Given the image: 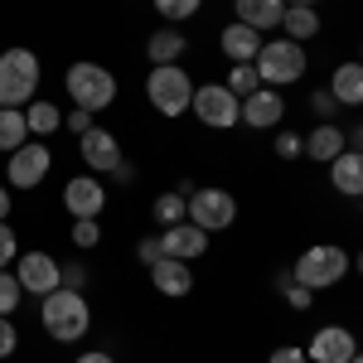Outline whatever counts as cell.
<instances>
[{
  "label": "cell",
  "instance_id": "cell-14",
  "mask_svg": "<svg viewBox=\"0 0 363 363\" xmlns=\"http://www.w3.org/2000/svg\"><path fill=\"white\" fill-rule=\"evenodd\" d=\"M160 247H165V257H179V262H199L203 252H208V233L203 228H194L189 218L184 223H174L160 233Z\"/></svg>",
  "mask_w": 363,
  "mask_h": 363
},
{
  "label": "cell",
  "instance_id": "cell-37",
  "mask_svg": "<svg viewBox=\"0 0 363 363\" xmlns=\"http://www.w3.org/2000/svg\"><path fill=\"white\" fill-rule=\"evenodd\" d=\"M140 262H145V267H155V262H160V257H165V247H160V238H140Z\"/></svg>",
  "mask_w": 363,
  "mask_h": 363
},
{
  "label": "cell",
  "instance_id": "cell-47",
  "mask_svg": "<svg viewBox=\"0 0 363 363\" xmlns=\"http://www.w3.org/2000/svg\"><path fill=\"white\" fill-rule=\"evenodd\" d=\"M359 203H363V199H359Z\"/></svg>",
  "mask_w": 363,
  "mask_h": 363
},
{
  "label": "cell",
  "instance_id": "cell-3",
  "mask_svg": "<svg viewBox=\"0 0 363 363\" xmlns=\"http://www.w3.org/2000/svg\"><path fill=\"white\" fill-rule=\"evenodd\" d=\"M39 92V58L29 49L0 54V107H29Z\"/></svg>",
  "mask_w": 363,
  "mask_h": 363
},
{
  "label": "cell",
  "instance_id": "cell-15",
  "mask_svg": "<svg viewBox=\"0 0 363 363\" xmlns=\"http://www.w3.org/2000/svg\"><path fill=\"white\" fill-rule=\"evenodd\" d=\"M281 116H286V102H281L277 87H257L252 97H242V121L257 126V131H272Z\"/></svg>",
  "mask_w": 363,
  "mask_h": 363
},
{
  "label": "cell",
  "instance_id": "cell-31",
  "mask_svg": "<svg viewBox=\"0 0 363 363\" xmlns=\"http://www.w3.org/2000/svg\"><path fill=\"white\" fill-rule=\"evenodd\" d=\"M277 155L281 160H301V155H306V140L296 136V131H281L277 136Z\"/></svg>",
  "mask_w": 363,
  "mask_h": 363
},
{
  "label": "cell",
  "instance_id": "cell-27",
  "mask_svg": "<svg viewBox=\"0 0 363 363\" xmlns=\"http://www.w3.org/2000/svg\"><path fill=\"white\" fill-rule=\"evenodd\" d=\"M223 87L238 97V102H242V97H252V92L262 87V78H257V68H252V63H233V73H228Z\"/></svg>",
  "mask_w": 363,
  "mask_h": 363
},
{
  "label": "cell",
  "instance_id": "cell-32",
  "mask_svg": "<svg viewBox=\"0 0 363 363\" xmlns=\"http://www.w3.org/2000/svg\"><path fill=\"white\" fill-rule=\"evenodd\" d=\"M15 349H20V330H15L10 315H0V359H10Z\"/></svg>",
  "mask_w": 363,
  "mask_h": 363
},
{
  "label": "cell",
  "instance_id": "cell-35",
  "mask_svg": "<svg viewBox=\"0 0 363 363\" xmlns=\"http://www.w3.org/2000/svg\"><path fill=\"white\" fill-rule=\"evenodd\" d=\"M83 281H87L83 267H63V262H58V286H68V291H83Z\"/></svg>",
  "mask_w": 363,
  "mask_h": 363
},
{
  "label": "cell",
  "instance_id": "cell-1",
  "mask_svg": "<svg viewBox=\"0 0 363 363\" xmlns=\"http://www.w3.org/2000/svg\"><path fill=\"white\" fill-rule=\"evenodd\" d=\"M39 325H44V335L58 339V344H78V339L92 330V310H87L83 291H68V286L49 291L44 306H39Z\"/></svg>",
  "mask_w": 363,
  "mask_h": 363
},
{
  "label": "cell",
  "instance_id": "cell-13",
  "mask_svg": "<svg viewBox=\"0 0 363 363\" xmlns=\"http://www.w3.org/2000/svg\"><path fill=\"white\" fill-rule=\"evenodd\" d=\"M78 155L87 160V169H92V174L121 165V145H116V136H112V131H102V126H92V131H83V136H78Z\"/></svg>",
  "mask_w": 363,
  "mask_h": 363
},
{
  "label": "cell",
  "instance_id": "cell-39",
  "mask_svg": "<svg viewBox=\"0 0 363 363\" xmlns=\"http://www.w3.org/2000/svg\"><path fill=\"white\" fill-rule=\"evenodd\" d=\"M267 363H310V359H306V349H296V344H286V349H277V354H272Z\"/></svg>",
  "mask_w": 363,
  "mask_h": 363
},
{
  "label": "cell",
  "instance_id": "cell-6",
  "mask_svg": "<svg viewBox=\"0 0 363 363\" xmlns=\"http://www.w3.org/2000/svg\"><path fill=\"white\" fill-rule=\"evenodd\" d=\"M349 272V252L335 247V242H320V247H306L301 252V262L291 267V277L310 286V291H325V286H339Z\"/></svg>",
  "mask_w": 363,
  "mask_h": 363
},
{
  "label": "cell",
  "instance_id": "cell-30",
  "mask_svg": "<svg viewBox=\"0 0 363 363\" xmlns=\"http://www.w3.org/2000/svg\"><path fill=\"white\" fill-rule=\"evenodd\" d=\"M97 242H102L97 218H73V247H97Z\"/></svg>",
  "mask_w": 363,
  "mask_h": 363
},
{
  "label": "cell",
  "instance_id": "cell-20",
  "mask_svg": "<svg viewBox=\"0 0 363 363\" xmlns=\"http://www.w3.org/2000/svg\"><path fill=\"white\" fill-rule=\"evenodd\" d=\"M344 150H349V136L339 131L335 121L315 126V131H310V140H306V155H310V160H320V165H330V160H339Z\"/></svg>",
  "mask_w": 363,
  "mask_h": 363
},
{
  "label": "cell",
  "instance_id": "cell-36",
  "mask_svg": "<svg viewBox=\"0 0 363 363\" xmlns=\"http://www.w3.org/2000/svg\"><path fill=\"white\" fill-rule=\"evenodd\" d=\"M63 126H68L73 136H83V131H92V112H83V107H73V112L63 116Z\"/></svg>",
  "mask_w": 363,
  "mask_h": 363
},
{
  "label": "cell",
  "instance_id": "cell-44",
  "mask_svg": "<svg viewBox=\"0 0 363 363\" xmlns=\"http://www.w3.org/2000/svg\"><path fill=\"white\" fill-rule=\"evenodd\" d=\"M354 267H359V272H363V252H359V257H354Z\"/></svg>",
  "mask_w": 363,
  "mask_h": 363
},
{
  "label": "cell",
  "instance_id": "cell-29",
  "mask_svg": "<svg viewBox=\"0 0 363 363\" xmlns=\"http://www.w3.org/2000/svg\"><path fill=\"white\" fill-rule=\"evenodd\" d=\"M199 5H203V0H155V10L165 15L169 25H179V20H189V15L199 10Z\"/></svg>",
  "mask_w": 363,
  "mask_h": 363
},
{
  "label": "cell",
  "instance_id": "cell-33",
  "mask_svg": "<svg viewBox=\"0 0 363 363\" xmlns=\"http://www.w3.org/2000/svg\"><path fill=\"white\" fill-rule=\"evenodd\" d=\"M15 257H20V242H15V228H10V223H0V272H5V267H10Z\"/></svg>",
  "mask_w": 363,
  "mask_h": 363
},
{
  "label": "cell",
  "instance_id": "cell-45",
  "mask_svg": "<svg viewBox=\"0 0 363 363\" xmlns=\"http://www.w3.org/2000/svg\"><path fill=\"white\" fill-rule=\"evenodd\" d=\"M349 363H363V354H354V359H349Z\"/></svg>",
  "mask_w": 363,
  "mask_h": 363
},
{
  "label": "cell",
  "instance_id": "cell-21",
  "mask_svg": "<svg viewBox=\"0 0 363 363\" xmlns=\"http://www.w3.org/2000/svg\"><path fill=\"white\" fill-rule=\"evenodd\" d=\"M330 97H335L339 107H359L363 102V63H339L335 78H330Z\"/></svg>",
  "mask_w": 363,
  "mask_h": 363
},
{
  "label": "cell",
  "instance_id": "cell-43",
  "mask_svg": "<svg viewBox=\"0 0 363 363\" xmlns=\"http://www.w3.org/2000/svg\"><path fill=\"white\" fill-rule=\"evenodd\" d=\"M286 5H315V0H286Z\"/></svg>",
  "mask_w": 363,
  "mask_h": 363
},
{
  "label": "cell",
  "instance_id": "cell-46",
  "mask_svg": "<svg viewBox=\"0 0 363 363\" xmlns=\"http://www.w3.org/2000/svg\"><path fill=\"white\" fill-rule=\"evenodd\" d=\"M359 63H363V49H359Z\"/></svg>",
  "mask_w": 363,
  "mask_h": 363
},
{
  "label": "cell",
  "instance_id": "cell-17",
  "mask_svg": "<svg viewBox=\"0 0 363 363\" xmlns=\"http://www.w3.org/2000/svg\"><path fill=\"white\" fill-rule=\"evenodd\" d=\"M330 184L344 199H363V150H344L339 160H330Z\"/></svg>",
  "mask_w": 363,
  "mask_h": 363
},
{
  "label": "cell",
  "instance_id": "cell-26",
  "mask_svg": "<svg viewBox=\"0 0 363 363\" xmlns=\"http://www.w3.org/2000/svg\"><path fill=\"white\" fill-rule=\"evenodd\" d=\"M29 140L25 107H0V150H20Z\"/></svg>",
  "mask_w": 363,
  "mask_h": 363
},
{
  "label": "cell",
  "instance_id": "cell-9",
  "mask_svg": "<svg viewBox=\"0 0 363 363\" xmlns=\"http://www.w3.org/2000/svg\"><path fill=\"white\" fill-rule=\"evenodd\" d=\"M54 165V155H49V145L39 140V145H20V150H10V165H5V184H15V189H39L44 184V174Z\"/></svg>",
  "mask_w": 363,
  "mask_h": 363
},
{
  "label": "cell",
  "instance_id": "cell-4",
  "mask_svg": "<svg viewBox=\"0 0 363 363\" xmlns=\"http://www.w3.org/2000/svg\"><path fill=\"white\" fill-rule=\"evenodd\" d=\"M252 68H257L262 87L301 83V73H306V49H301L296 39H272V44H262V49H257Z\"/></svg>",
  "mask_w": 363,
  "mask_h": 363
},
{
  "label": "cell",
  "instance_id": "cell-34",
  "mask_svg": "<svg viewBox=\"0 0 363 363\" xmlns=\"http://www.w3.org/2000/svg\"><path fill=\"white\" fill-rule=\"evenodd\" d=\"M286 306H291V310H310V306H315V291L301 286V281H291V286H286Z\"/></svg>",
  "mask_w": 363,
  "mask_h": 363
},
{
  "label": "cell",
  "instance_id": "cell-23",
  "mask_svg": "<svg viewBox=\"0 0 363 363\" xmlns=\"http://www.w3.org/2000/svg\"><path fill=\"white\" fill-rule=\"evenodd\" d=\"M150 218H155V223H165V228L184 223V218H189V184H184V189H169V194L155 199V203H150Z\"/></svg>",
  "mask_w": 363,
  "mask_h": 363
},
{
  "label": "cell",
  "instance_id": "cell-28",
  "mask_svg": "<svg viewBox=\"0 0 363 363\" xmlns=\"http://www.w3.org/2000/svg\"><path fill=\"white\" fill-rule=\"evenodd\" d=\"M20 296H25V286L15 272H0V315H15L20 310Z\"/></svg>",
  "mask_w": 363,
  "mask_h": 363
},
{
  "label": "cell",
  "instance_id": "cell-7",
  "mask_svg": "<svg viewBox=\"0 0 363 363\" xmlns=\"http://www.w3.org/2000/svg\"><path fill=\"white\" fill-rule=\"evenodd\" d=\"M189 223L203 228V233H223V228L238 223V199L228 189H189Z\"/></svg>",
  "mask_w": 363,
  "mask_h": 363
},
{
  "label": "cell",
  "instance_id": "cell-42",
  "mask_svg": "<svg viewBox=\"0 0 363 363\" xmlns=\"http://www.w3.org/2000/svg\"><path fill=\"white\" fill-rule=\"evenodd\" d=\"M354 145H359V150H363V126H359V131H354Z\"/></svg>",
  "mask_w": 363,
  "mask_h": 363
},
{
  "label": "cell",
  "instance_id": "cell-10",
  "mask_svg": "<svg viewBox=\"0 0 363 363\" xmlns=\"http://www.w3.org/2000/svg\"><path fill=\"white\" fill-rule=\"evenodd\" d=\"M63 208H68L73 218H97V213L107 208L102 179H97V174H73V179L63 184Z\"/></svg>",
  "mask_w": 363,
  "mask_h": 363
},
{
  "label": "cell",
  "instance_id": "cell-18",
  "mask_svg": "<svg viewBox=\"0 0 363 363\" xmlns=\"http://www.w3.org/2000/svg\"><path fill=\"white\" fill-rule=\"evenodd\" d=\"M218 44H223V54L233 58V63H252V58H257V49H262L267 39H262V34H257L252 25L233 20V25H228L223 34H218Z\"/></svg>",
  "mask_w": 363,
  "mask_h": 363
},
{
  "label": "cell",
  "instance_id": "cell-5",
  "mask_svg": "<svg viewBox=\"0 0 363 363\" xmlns=\"http://www.w3.org/2000/svg\"><path fill=\"white\" fill-rule=\"evenodd\" d=\"M145 97H150V107L160 116H179V112H189V102H194V83H189L184 68L155 63L150 78H145Z\"/></svg>",
  "mask_w": 363,
  "mask_h": 363
},
{
  "label": "cell",
  "instance_id": "cell-41",
  "mask_svg": "<svg viewBox=\"0 0 363 363\" xmlns=\"http://www.w3.org/2000/svg\"><path fill=\"white\" fill-rule=\"evenodd\" d=\"M10 218V184H0V223Z\"/></svg>",
  "mask_w": 363,
  "mask_h": 363
},
{
  "label": "cell",
  "instance_id": "cell-12",
  "mask_svg": "<svg viewBox=\"0 0 363 363\" xmlns=\"http://www.w3.org/2000/svg\"><path fill=\"white\" fill-rule=\"evenodd\" d=\"M359 354V339L349 335L344 325H325V330H315L310 335V363H349Z\"/></svg>",
  "mask_w": 363,
  "mask_h": 363
},
{
  "label": "cell",
  "instance_id": "cell-38",
  "mask_svg": "<svg viewBox=\"0 0 363 363\" xmlns=\"http://www.w3.org/2000/svg\"><path fill=\"white\" fill-rule=\"evenodd\" d=\"M310 107H315V112L325 116V121H330V116L339 112V102H335V97H330V87H325V92H315V97H310Z\"/></svg>",
  "mask_w": 363,
  "mask_h": 363
},
{
  "label": "cell",
  "instance_id": "cell-8",
  "mask_svg": "<svg viewBox=\"0 0 363 363\" xmlns=\"http://www.w3.org/2000/svg\"><path fill=\"white\" fill-rule=\"evenodd\" d=\"M194 116L203 126H213V131H228V126H238L242 121V102L228 92L223 83H208V87H194Z\"/></svg>",
  "mask_w": 363,
  "mask_h": 363
},
{
  "label": "cell",
  "instance_id": "cell-2",
  "mask_svg": "<svg viewBox=\"0 0 363 363\" xmlns=\"http://www.w3.org/2000/svg\"><path fill=\"white\" fill-rule=\"evenodd\" d=\"M63 87L73 97V107H83V112H102V107L116 102V78H112V68H102V63H73L63 73Z\"/></svg>",
  "mask_w": 363,
  "mask_h": 363
},
{
  "label": "cell",
  "instance_id": "cell-24",
  "mask_svg": "<svg viewBox=\"0 0 363 363\" xmlns=\"http://www.w3.org/2000/svg\"><path fill=\"white\" fill-rule=\"evenodd\" d=\"M25 126L44 140V136H54L58 126H63V112H58L54 102H44V97H39V102H29V107H25Z\"/></svg>",
  "mask_w": 363,
  "mask_h": 363
},
{
  "label": "cell",
  "instance_id": "cell-40",
  "mask_svg": "<svg viewBox=\"0 0 363 363\" xmlns=\"http://www.w3.org/2000/svg\"><path fill=\"white\" fill-rule=\"evenodd\" d=\"M73 363H116L112 354H102V349H87V354H78Z\"/></svg>",
  "mask_w": 363,
  "mask_h": 363
},
{
  "label": "cell",
  "instance_id": "cell-22",
  "mask_svg": "<svg viewBox=\"0 0 363 363\" xmlns=\"http://www.w3.org/2000/svg\"><path fill=\"white\" fill-rule=\"evenodd\" d=\"M281 29H286V39H296V44L315 39V34H320V15H315V5H286Z\"/></svg>",
  "mask_w": 363,
  "mask_h": 363
},
{
  "label": "cell",
  "instance_id": "cell-16",
  "mask_svg": "<svg viewBox=\"0 0 363 363\" xmlns=\"http://www.w3.org/2000/svg\"><path fill=\"white\" fill-rule=\"evenodd\" d=\"M150 281H155V291L169 296V301H179V296L194 291V272H189V262H179V257H160V262L150 267Z\"/></svg>",
  "mask_w": 363,
  "mask_h": 363
},
{
  "label": "cell",
  "instance_id": "cell-25",
  "mask_svg": "<svg viewBox=\"0 0 363 363\" xmlns=\"http://www.w3.org/2000/svg\"><path fill=\"white\" fill-rule=\"evenodd\" d=\"M184 44H189V39H184L179 29H155L150 44H145V54H150V63H174V58L184 54Z\"/></svg>",
  "mask_w": 363,
  "mask_h": 363
},
{
  "label": "cell",
  "instance_id": "cell-11",
  "mask_svg": "<svg viewBox=\"0 0 363 363\" xmlns=\"http://www.w3.org/2000/svg\"><path fill=\"white\" fill-rule=\"evenodd\" d=\"M15 277H20V286L29 296L44 301L49 291H58V262L49 252H25V257H15Z\"/></svg>",
  "mask_w": 363,
  "mask_h": 363
},
{
  "label": "cell",
  "instance_id": "cell-19",
  "mask_svg": "<svg viewBox=\"0 0 363 363\" xmlns=\"http://www.w3.org/2000/svg\"><path fill=\"white\" fill-rule=\"evenodd\" d=\"M233 10H238L242 25H252L257 34H262V29H281L286 0H233Z\"/></svg>",
  "mask_w": 363,
  "mask_h": 363
}]
</instances>
